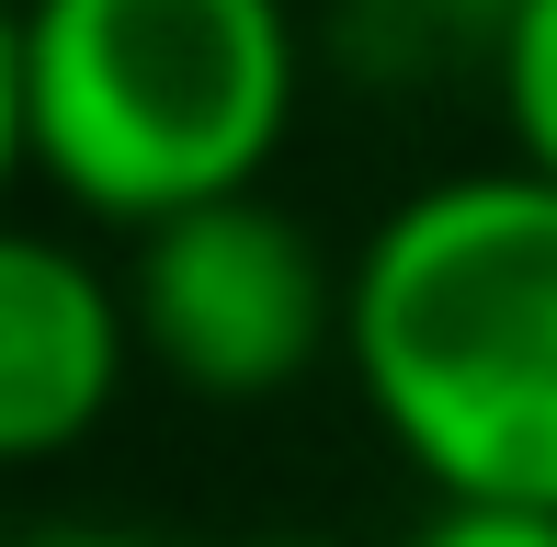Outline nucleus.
<instances>
[{"instance_id": "obj_1", "label": "nucleus", "mask_w": 557, "mask_h": 547, "mask_svg": "<svg viewBox=\"0 0 557 547\" xmlns=\"http://www.w3.org/2000/svg\"><path fill=\"white\" fill-rule=\"evenodd\" d=\"M342 377L433 502L557 513V183L467 160L352 240Z\"/></svg>"}, {"instance_id": "obj_2", "label": "nucleus", "mask_w": 557, "mask_h": 547, "mask_svg": "<svg viewBox=\"0 0 557 547\" xmlns=\"http://www.w3.org/2000/svg\"><path fill=\"white\" fill-rule=\"evenodd\" d=\"M35 183L91 229H171L262 194L308 104L296 0H23Z\"/></svg>"}, {"instance_id": "obj_3", "label": "nucleus", "mask_w": 557, "mask_h": 547, "mask_svg": "<svg viewBox=\"0 0 557 547\" xmlns=\"http://www.w3.org/2000/svg\"><path fill=\"white\" fill-rule=\"evenodd\" d=\"M352 252L308 229L273 194H227L125 252L137 354L194 400H285L342 354Z\"/></svg>"}, {"instance_id": "obj_4", "label": "nucleus", "mask_w": 557, "mask_h": 547, "mask_svg": "<svg viewBox=\"0 0 557 547\" xmlns=\"http://www.w3.org/2000/svg\"><path fill=\"white\" fill-rule=\"evenodd\" d=\"M137 308L125 274L81 229L0 217V479L81 457L137 377Z\"/></svg>"}, {"instance_id": "obj_5", "label": "nucleus", "mask_w": 557, "mask_h": 547, "mask_svg": "<svg viewBox=\"0 0 557 547\" xmlns=\"http://www.w3.org/2000/svg\"><path fill=\"white\" fill-rule=\"evenodd\" d=\"M490 81H500V126H512V160L557 183V0H523L490 35Z\"/></svg>"}, {"instance_id": "obj_6", "label": "nucleus", "mask_w": 557, "mask_h": 547, "mask_svg": "<svg viewBox=\"0 0 557 547\" xmlns=\"http://www.w3.org/2000/svg\"><path fill=\"white\" fill-rule=\"evenodd\" d=\"M35 183V69H23V0H0V217Z\"/></svg>"}, {"instance_id": "obj_7", "label": "nucleus", "mask_w": 557, "mask_h": 547, "mask_svg": "<svg viewBox=\"0 0 557 547\" xmlns=\"http://www.w3.org/2000/svg\"><path fill=\"white\" fill-rule=\"evenodd\" d=\"M410 547H557V513H512V502H433L410 525Z\"/></svg>"}, {"instance_id": "obj_8", "label": "nucleus", "mask_w": 557, "mask_h": 547, "mask_svg": "<svg viewBox=\"0 0 557 547\" xmlns=\"http://www.w3.org/2000/svg\"><path fill=\"white\" fill-rule=\"evenodd\" d=\"M398 12H421V23H455V35H500V23H512L523 0H398Z\"/></svg>"}, {"instance_id": "obj_9", "label": "nucleus", "mask_w": 557, "mask_h": 547, "mask_svg": "<svg viewBox=\"0 0 557 547\" xmlns=\"http://www.w3.org/2000/svg\"><path fill=\"white\" fill-rule=\"evenodd\" d=\"M0 547H148L125 525H35V536H0Z\"/></svg>"}, {"instance_id": "obj_10", "label": "nucleus", "mask_w": 557, "mask_h": 547, "mask_svg": "<svg viewBox=\"0 0 557 547\" xmlns=\"http://www.w3.org/2000/svg\"><path fill=\"white\" fill-rule=\"evenodd\" d=\"M250 547H342V536H250Z\"/></svg>"}]
</instances>
